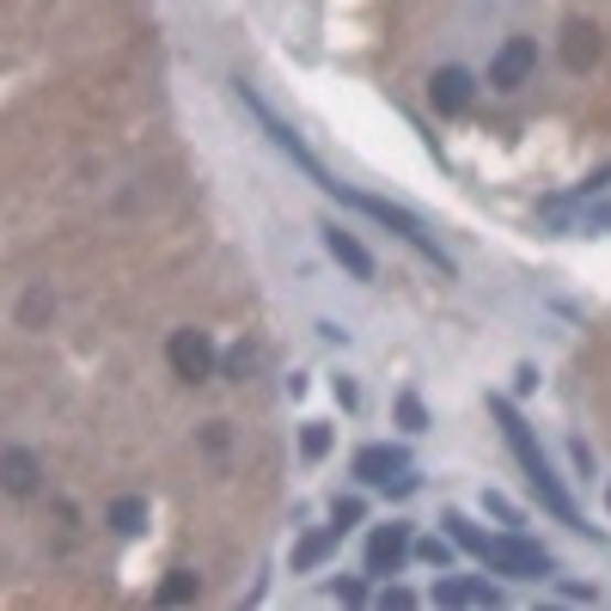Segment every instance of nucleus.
Here are the masks:
<instances>
[{
    "label": "nucleus",
    "instance_id": "9b49d317",
    "mask_svg": "<svg viewBox=\"0 0 611 611\" xmlns=\"http://www.w3.org/2000/svg\"><path fill=\"white\" fill-rule=\"evenodd\" d=\"M428 98H435V110H447V117L452 110H465L471 105V74L465 67H440L435 81H428Z\"/></svg>",
    "mask_w": 611,
    "mask_h": 611
},
{
    "label": "nucleus",
    "instance_id": "4be33fe9",
    "mask_svg": "<svg viewBox=\"0 0 611 611\" xmlns=\"http://www.w3.org/2000/svg\"><path fill=\"white\" fill-rule=\"evenodd\" d=\"M483 507H490V514L502 519V526H519V507H514V502H502V495H483Z\"/></svg>",
    "mask_w": 611,
    "mask_h": 611
},
{
    "label": "nucleus",
    "instance_id": "7ed1b4c3",
    "mask_svg": "<svg viewBox=\"0 0 611 611\" xmlns=\"http://www.w3.org/2000/svg\"><path fill=\"white\" fill-rule=\"evenodd\" d=\"M483 569L514 575V581H545V575L557 569V562H550L538 545H526L519 532H507V538H490V545H483Z\"/></svg>",
    "mask_w": 611,
    "mask_h": 611
},
{
    "label": "nucleus",
    "instance_id": "412c9836",
    "mask_svg": "<svg viewBox=\"0 0 611 611\" xmlns=\"http://www.w3.org/2000/svg\"><path fill=\"white\" fill-rule=\"evenodd\" d=\"M226 373H233V379H251V373H257V349H233V355H226Z\"/></svg>",
    "mask_w": 611,
    "mask_h": 611
},
{
    "label": "nucleus",
    "instance_id": "0eeeda50",
    "mask_svg": "<svg viewBox=\"0 0 611 611\" xmlns=\"http://www.w3.org/2000/svg\"><path fill=\"white\" fill-rule=\"evenodd\" d=\"M404 471H410V459H404L398 447H361L355 452V478L361 483H386V490H392Z\"/></svg>",
    "mask_w": 611,
    "mask_h": 611
},
{
    "label": "nucleus",
    "instance_id": "423d86ee",
    "mask_svg": "<svg viewBox=\"0 0 611 611\" xmlns=\"http://www.w3.org/2000/svg\"><path fill=\"white\" fill-rule=\"evenodd\" d=\"M404 557H410V526H398V519L367 538V575H398Z\"/></svg>",
    "mask_w": 611,
    "mask_h": 611
},
{
    "label": "nucleus",
    "instance_id": "20e7f679",
    "mask_svg": "<svg viewBox=\"0 0 611 611\" xmlns=\"http://www.w3.org/2000/svg\"><path fill=\"white\" fill-rule=\"evenodd\" d=\"M165 361H172L178 379L202 386V379L214 373V343H208V331H172V343H165Z\"/></svg>",
    "mask_w": 611,
    "mask_h": 611
},
{
    "label": "nucleus",
    "instance_id": "f8f14e48",
    "mask_svg": "<svg viewBox=\"0 0 611 611\" xmlns=\"http://www.w3.org/2000/svg\"><path fill=\"white\" fill-rule=\"evenodd\" d=\"M435 605H502L490 581H471V575H452V581L435 587Z\"/></svg>",
    "mask_w": 611,
    "mask_h": 611
},
{
    "label": "nucleus",
    "instance_id": "ddd939ff",
    "mask_svg": "<svg viewBox=\"0 0 611 611\" xmlns=\"http://www.w3.org/2000/svg\"><path fill=\"white\" fill-rule=\"evenodd\" d=\"M105 519L122 532V538H135V532H147V502H141V495H122V502H110Z\"/></svg>",
    "mask_w": 611,
    "mask_h": 611
},
{
    "label": "nucleus",
    "instance_id": "f3484780",
    "mask_svg": "<svg viewBox=\"0 0 611 611\" xmlns=\"http://www.w3.org/2000/svg\"><path fill=\"white\" fill-rule=\"evenodd\" d=\"M50 312H55V300H50L43 288H31V293H25V306H19V324H43Z\"/></svg>",
    "mask_w": 611,
    "mask_h": 611
},
{
    "label": "nucleus",
    "instance_id": "f03ea898",
    "mask_svg": "<svg viewBox=\"0 0 611 611\" xmlns=\"http://www.w3.org/2000/svg\"><path fill=\"white\" fill-rule=\"evenodd\" d=\"M324 190H331V196H343V202H355V208H367V214H373V221H379V226H392V233H398V239H404V245H410V251H422V257H428V264H435V269H440V276H452V257H447V251H440V245H435V239H428V226H422V221H416V214H410V208H392V202H379V196H361V190H343V184H324Z\"/></svg>",
    "mask_w": 611,
    "mask_h": 611
},
{
    "label": "nucleus",
    "instance_id": "6e6552de",
    "mask_svg": "<svg viewBox=\"0 0 611 611\" xmlns=\"http://www.w3.org/2000/svg\"><path fill=\"white\" fill-rule=\"evenodd\" d=\"M324 251H331V257H336V264H343L355 281H373V251L355 239V233H343V226H336V221L324 226Z\"/></svg>",
    "mask_w": 611,
    "mask_h": 611
},
{
    "label": "nucleus",
    "instance_id": "1a4fd4ad",
    "mask_svg": "<svg viewBox=\"0 0 611 611\" xmlns=\"http://www.w3.org/2000/svg\"><path fill=\"white\" fill-rule=\"evenodd\" d=\"M37 478H43L37 452H25V447L0 452V490H7V495H31V490H37Z\"/></svg>",
    "mask_w": 611,
    "mask_h": 611
},
{
    "label": "nucleus",
    "instance_id": "b1692460",
    "mask_svg": "<svg viewBox=\"0 0 611 611\" xmlns=\"http://www.w3.org/2000/svg\"><path fill=\"white\" fill-rule=\"evenodd\" d=\"M336 599H343V605H361V599H367V587H361V581H336Z\"/></svg>",
    "mask_w": 611,
    "mask_h": 611
},
{
    "label": "nucleus",
    "instance_id": "39448f33",
    "mask_svg": "<svg viewBox=\"0 0 611 611\" xmlns=\"http://www.w3.org/2000/svg\"><path fill=\"white\" fill-rule=\"evenodd\" d=\"M532 67H538V43H532V37H507L502 50H495V62H490V86H495V93H514V86L532 81Z\"/></svg>",
    "mask_w": 611,
    "mask_h": 611
},
{
    "label": "nucleus",
    "instance_id": "6ab92c4d",
    "mask_svg": "<svg viewBox=\"0 0 611 611\" xmlns=\"http://www.w3.org/2000/svg\"><path fill=\"white\" fill-rule=\"evenodd\" d=\"M416 557H422L428 569H440V575H447V562H452V545H447V538H422V545H416Z\"/></svg>",
    "mask_w": 611,
    "mask_h": 611
},
{
    "label": "nucleus",
    "instance_id": "393cba45",
    "mask_svg": "<svg viewBox=\"0 0 611 611\" xmlns=\"http://www.w3.org/2000/svg\"><path fill=\"white\" fill-rule=\"evenodd\" d=\"M575 471H581V478H593V452H587V440H575Z\"/></svg>",
    "mask_w": 611,
    "mask_h": 611
},
{
    "label": "nucleus",
    "instance_id": "f257e3e1",
    "mask_svg": "<svg viewBox=\"0 0 611 611\" xmlns=\"http://www.w3.org/2000/svg\"><path fill=\"white\" fill-rule=\"evenodd\" d=\"M490 416L502 422L507 447H514V459H519V471H526V483L538 490V502H545V507H550V514H557L569 532H587V519L575 514L569 490L557 483V471H550V459L538 452V440H532V428H526V422H519V410H514V404H507V398H490Z\"/></svg>",
    "mask_w": 611,
    "mask_h": 611
},
{
    "label": "nucleus",
    "instance_id": "4468645a",
    "mask_svg": "<svg viewBox=\"0 0 611 611\" xmlns=\"http://www.w3.org/2000/svg\"><path fill=\"white\" fill-rule=\"evenodd\" d=\"M202 593V575L196 569H172L160 581V605H184V599H196Z\"/></svg>",
    "mask_w": 611,
    "mask_h": 611
},
{
    "label": "nucleus",
    "instance_id": "5701e85b",
    "mask_svg": "<svg viewBox=\"0 0 611 611\" xmlns=\"http://www.w3.org/2000/svg\"><path fill=\"white\" fill-rule=\"evenodd\" d=\"M379 605H386V611H410L416 593H410V587H386V593H379Z\"/></svg>",
    "mask_w": 611,
    "mask_h": 611
},
{
    "label": "nucleus",
    "instance_id": "9d476101",
    "mask_svg": "<svg viewBox=\"0 0 611 611\" xmlns=\"http://www.w3.org/2000/svg\"><path fill=\"white\" fill-rule=\"evenodd\" d=\"M593 62H599V25H587V19H569V25H562V67L587 74Z\"/></svg>",
    "mask_w": 611,
    "mask_h": 611
},
{
    "label": "nucleus",
    "instance_id": "aec40b11",
    "mask_svg": "<svg viewBox=\"0 0 611 611\" xmlns=\"http://www.w3.org/2000/svg\"><path fill=\"white\" fill-rule=\"evenodd\" d=\"M398 422L410 428V435H422V428H428V410H422L416 398H398Z\"/></svg>",
    "mask_w": 611,
    "mask_h": 611
},
{
    "label": "nucleus",
    "instance_id": "bb28decb",
    "mask_svg": "<svg viewBox=\"0 0 611 611\" xmlns=\"http://www.w3.org/2000/svg\"><path fill=\"white\" fill-rule=\"evenodd\" d=\"M202 447H208V452H221V447H226V422H208V435H202Z\"/></svg>",
    "mask_w": 611,
    "mask_h": 611
},
{
    "label": "nucleus",
    "instance_id": "dca6fc26",
    "mask_svg": "<svg viewBox=\"0 0 611 611\" xmlns=\"http://www.w3.org/2000/svg\"><path fill=\"white\" fill-rule=\"evenodd\" d=\"M447 532H452V545H465V550H471V557H483V545H490V538H483V532H478V526H471V519H465V514H447Z\"/></svg>",
    "mask_w": 611,
    "mask_h": 611
},
{
    "label": "nucleus",
    "instance_id": "a878e982",
    "mask_svg": "<svg viewBox=\"0 0 611 611\" xmlns=\"http://www.w3.org/2000/svg\"><path fill=\"white\" fill-rule=\"evenodd\" d=\"M355 519H361V502H336V532L355 526Z\"/></svg>",
    "mask_w": 611,
    "mask_h": 611
},
{
    "label": "nucleus",
    "instance_id": "2eb2a0df",
    "mask_svg": "<svg viewBox=\"0 0 611 611\" xmlns=\"http://www.w3.org/2000/svg\"><path fill=\"white\" fill-rule=\"evenodd\" d=\"M331 538L336 532H312V538H300V545H293V569H319V562L331 557Z\"/></svg>",
    "mask_w": 611,
    "mask_h": 611
},
{
    "label": "nucleus",
    "instance_id": "a211bd4d",
    "mask_svg": "<svg viewBox=\"0 0 611 611\" xmlns=\"http://www.w3.org/2000/svg\"><path fill=\"white\" fill-rule=\"evenodd\" d=\"M300 452H306V459H324V452H331V428H324V422H306Z\"/></svg>",
    "mask_w": 611,
    "mask_h": 611
}]
</instances>
